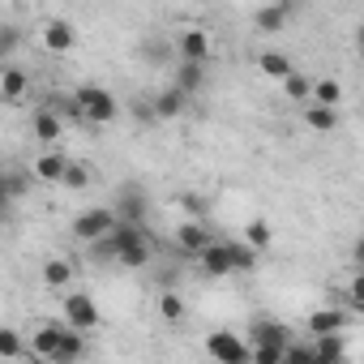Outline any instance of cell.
<instances>
[{
	"label": "cell",
	"instance_id": "32",
	"mask_svg": "<svg viewBox=\"0 0 364 364\" xmlns=\"http://www.w3.org/2000/svg\"><path fill=\"white\" fill-rule=\"evenodd\" d=\"M347 304L355 313H364V270H355V279L347 283Z\"/></svg>",
	"mask_w": 364,
	"mask_h": 364
},
{
	"label": "cell",
	"instance_id": "23",
	"mask_svg": "<svg viewBox=\"0 0 364 364\" xmlns=\"http://www.w3.org/2000/svg\"><path fill=\"white\" fill-rule=\"evenodd\" d=\"M86 330H65V338H60V351H56V364H73V360H82L86 355V338H82Z\"/></svg>",
	"mask_w": 364,
	"mask_h": 364
},
{
	"label": "cell",
	"instance_id": "7",
	"mask_svg": "<svg viewBox=\"0 0 364 364\" xmlns=\"http://www.w3.org/2000/svg\"><path fill=\"white\" fill-rule=\"evenodd\" d=\"M43 48H48V52H56V56L73 52V48H77V26H73V22H65V18L43 22Z\"/></svg>",
	"mask_w": 364,
	"mask_h": 364
},
{
	"label": "cell",
	"instance_id": "24",
	"mask_svg": "<svg viewBox=\"0 0 364 364\" xmlns=\"http://www.w3.org/2000/svg\"><path fill=\"white\" fill-rule=\"evenodd\" d=\"M343 330H334V334H313V355L317 360H343Z\"/></svg>",
	"mask_w": 364,
	"mask_h": 364
},
{
	"label": "cell",
	"instance_id": "28",
	"mask_svg": "<svg viewBox=\"0 0 364 364\" xmlns=\"http://www.w3.org/2000/svg\"><path fill=\"white\" fill-rule=\"evenodd\" d=\"M159 317L163 321H180V317H185V300H180L176 291H163L159 296Z\"/></svg>",
	"mask_w": 364,
	"mask_h": 364
},
{
	"label": "cell",
	"instance_id": "11",
	"mask_svg": "<svg viewBox=\"0 0 364 364\" xmlns=\"http://www.w3.org/2000/svg\"><path fill=\"white\" fill-rule=\"evenodd\" d=\"M69 154H60V150H43L39 159H35V180H43V185H60L65 180V171H69Z\"/></svg>",
	"mask_w": 364,
	"mask_h": 364
},
{
	"label": "cell",
	"instance_id": "8",
	"mask_svg": "<svg viewBox=\"0 0 364 364\" xmlns=\"http://www.w3.org/2000/svg\"><path fill=\"white\" fill-rule=\"evenodd\" d=\"M198 262H202V270H206L210 279H223V274L236 270V262H232V245H228V240H210V245L198 253Z\"/></svg>",
	"mask_w": 364,
	"mask_h": 364
},
{
	"label": "cell",
	"instance_id": "5",
	"mask_svg": "<svg viewBox=\"0 0 364 364\" xmlns=\"http://www.w3.org/2000/svg\"><path fill=\"white\" fill-rule=\"evenodd\" d=\"M65 321H69L73 330H95V326L103 321V313H99V304H95L86 291H69V296H65Z\"/></svg>",
	"mask_w": 364,
	"mask_h": 364
},
{
	"label": "cell",
	"instance_id": "10",
	"mask_svg": "<svg viewBox=\"0 0 364 364\" xmlns=\"http://www.w3.org/2000/svg\"><path fill=\"white\" fill-rule=\"evenodd\" d=\"M249 338H253V347H287V343H291V330H287L283 321L262 317V321L249 326Z\"/></svg>",
	"mask_w": 364,
	"mask_h": 364
},
{
	"label": "cell",
	"instance_id": "40",
	"mask_svg": "<svg viewBox=\"0 0 364 364\" xmlns=\"http://www.w3.org/2000/svg\"><path fill=\"white\" fill-rule=\"evenodd\" d=\"M355 56H360V60H364V22H360V26H355Z\"/></svg>",
	"mask_w": 364,
	"mask_h": 364
},
{
	"label": "cell",
	"instance_id": "2",
	"mask_svg": "<svg viewBox=\"0 0 364 364\" xmlns=\"http://www.w3.org/2000/svg\"><path fill=\"white\" fill-rule=\"evenodd\" d=\"M77 103H82V112H86V124H112L116 120V95L112 90H103V86H95V82H82L77 90Z\"/></svg>",
	"mask_w": 364,
	"mask_h": 364
},
{
	"label": "cell",
	"instance_id": "9",
	"mask_svg": "<svg viewBox=\"0 0 364 364\" xmlns=\"http://www.w3.org/2000/svg\"><path fill=\"white\" fill-rule=\"evenodd\" d=\"M116 215H120L124 223H146V219H150V202H146V193L133 189V185H124L120 198H116Z\"/></svg>",
	"mask_w": 364,
	"mask_h": 364
},
{
	"label": "cell",
	"instance_id": "19",
	"mask_svg": "<svg viewBox=\"0 0 364 364\" xmlns=\"http://www.w3.org/2000/svg\"><path fill=\"white\" fill-rule=\"evenodd\" d=\"M334 330H347V313L343 309H313L309 313V338L313 334H334Z\"/></svg>",
	"mask_w": 364,
	"mask_h": 364
},
{
	"label": "cell",
	"instance_id": "17",
	"mask_svg": "<svg viewBox=\"0 0 364 364\" xmlns=\"http://www.w3.org/2000/svg\"><path fill=\"white\" fill-rule=\"evenodd\" d=\"M171 82H176L180 90L198 95V90L206 86V65H202V60H180V65L171 69Z\"/></svg>",
	"mask_w": 364,
	"mask_h": 364
},
{
	"label": "cell",
	"instance_id": "21",
	"mask_svg": "<svg viewBox=\"0 0 364 364\" xmlns=\"http://www.w3.org/2000/svg\"><path fill=\"white\" fill-rule=\"evenodd\" d=\"M43 283L56 287V291H69V283H73V262H69V257H48V262H43Z\"/></svg>",
	"mask_w": 364,
	"mask_h": 364
},
{
	"label": "cell",
	"instance_id": "34",
	"mask_svg": "<svg viewBox=\"0 0 364 364\" xmlns=\"http://www.w3.org/2000/svg\"><path fill=\"white\" fill-rule=\"evenodd\" d=\"M253 360L257 364H283L287 360V347H253Z\"/></svg>",
	"mask_w": 364,
	"mask_h": 364
},
{
	"label": "cell",
	"instance_id": "16",
	"mask_svg": "<svg viewBox=\"0 0 364 364\" xmlns=\"http://www.w3.org/2000/svg\"><path fill=\"white\" fill-rule=\"evenodd\" d=\"M287 18H291V5H287V0H279V5H262V9L253 14V22H257L262 35H279V31L287 26Z\"/></svg>",
	"mask_w": 364,
	"mask_h": 364
},
{
	"label": "cell",
	"instance_id": "27",
	"mask_svg": "<svg viewBox=\"0 0 364 364\" xmlns=\"http://www.w3.org/2000/svg\"><path fill=\"white\" fill-rule=\"evenodd\" d=\"M245 240H249L253 249H270V245H274V228H270L266 219H253V223L245 228Z\"/></svg>",
	"mask_w": 364,
	"mask_h": 364
},
{
	"label": "cell",
	"instance_id": "6",
	"mask_svg": "<svg viewBox=\"0 0 364 364\" xmlns=\"http://www.w3.org/2000/svg\"><path fill=\"white\" fill-rule=\"evenodd\" d=\"M210 240H215V236H210V228H206V215L176 228V245H180V253H189V257H198Z\"/></svg>",
	"mask_w": 364,
	"mask_h": 364
},
{
	"label": "cell",
	"instance_id": "12",
	"mask_svg": "<svg viewBox=\"0 0 364 364\" xmlns=\"http://www.w3.org/2000/svg\"><path fill=\"white\" fill-rule=\"evenodd\" d=\"M304 124H309L313 133H334V129L343 124V116H338V107L309 99V103H304Z\"/></svg>",
	"mask_w": 364,
	"mask_h": 364
},
{
	"label": "cell",
	"instance_id": "26",
	"mask_svg": "<svg viewBox=\"0 0 364 364\" xmlns=\"http://www.w3.org/2000/svg\"><path fill=\"white\" fill-rule=\"evenodd\" d=\"M283 95L296 99V103H309V99H313V82L300 77V73H287V77H283Z\"/></svg>",
	"mask_w": 364,
	"mask_h": 364
},
{
	"label": "cell",
	"instance_id": "33",
	"mask_svg": "<svg viewBox=\"0 0 364 364\" xmlns=\"http://www.w3.org/2000/svg\"><path fill=\"white\" fill-rule=\"evenodd\" d=\"M5 198H9V202L26 198V176H22V171H5Z\"/></svg>",
	"mask_w": 364,
	"mask_h": 364
},
{
	"label": "cell",
	"instance_id": "37",
	"mask_svg": "<svg viewBox=\"0 0 364 364\" xmlns=\"http://www.w3.org/2000/svg\"><path fill=\"white\" fill-rule=\"evenodd\" d=\"M18 52V26H5L0 31V56H14Z\"/></svg>",
	"mask_w": 364,
	"mask_h": 364
},
{
	"label": "cell",
	"instance_id": "31",
	"mask_svg": "<svg viewBox=\"0 0 364 364\" xmlns=\"http://www.w3.org/2000/svg\"><path fill=\"white\" fill-rule=\"evenodd\" d=\"M18 355H22L18 330H0V360H18Z\"/></svg>",
	"mask_w": 364,
	"mask_h": 364
},
{
	"label": "cell",
	"instance_id": "38",
	"mask_svg": "<svg viewBox=\"0 0 364 364\" xmlns=\"http://www.w3.org/2000/svg\"><path fill=\"white\" fill-rule=\"evenodd\" d=\"M185 206H189V210H193V215H206V202H202V198H198V193H185Z\"/></svg>",
	"mask_w": 364,
	"mask_h": 364
},
{
	"label": "cell",
	"instance_id": "18",
	"mask_svg": "<svg viewBox=\"0 0 364 364\" xmlns=\"http://www.w3.org/2000/svg\"><path fill=\"white\" fill-rule=\"evenodd\" d=\"M176 52H180V60H210V39H206V31H185L176 39Z\"/></svg>",
	"mask_w": 364,
	"mask_h": 364
},
{
	"label": "cell",
	"instance_id": "39",
	"mask_svg": "<svg viewBox=\"0 0 364 364\" xmlns=\"http://www.w3.org/2000/svg\"><path fill=\"white\" fill-rule=\"evenodd\" d=\"M351 262H355V270H364V236L355 240V249H351Z\"/></svg>",
	"mask_w": 364,
	"mask_h": 364
},
{
	"label": "cell",
	"instance_id": "29",
	"mask_svg": "<svg viewBox=\"0 0 364 364\" xmlns=\"http://www.w3.org/2000/svg\"><path fill=\"white\" fill-rule=\"evenodd\" d=\"M60 185H65L69 193H82V189L90 185V171H86L82 163H69V171H65V180H60Z\"/></svg>",
	"mask_w": 364,
	"mask_h": 364
},
{
	"label": "cell",
	"instance_id": "30",
	"mask_svg": "<svg viewBox=\"0 0 364 364\" xmlns=\"http://www.w3.org/2000/svg\"><path fill=\"white\" fill-rule=\"evenodd\" d=\"M257 253H262V249H253L249 240H245V245H232V262H236V270H253V266H257Z\"/></svg>",
	"mask_w": 364,
	"mask_h": 364
},
{
	"label": "cell",
	"instance_id": "1",
	"mask_svg": "<svg viewBox=\"0 0 364 364\" xmlns=\"http://www.w3.org/2000/svg\"><path fill=\"white\" fill-rule=\"evenodd\" d=\"M112 232H116V245H120V262H116V266L141 270V266H150V262H154V245H150L146 223H124V219H120Z\"/></svg>",
	"mask_w": 364,
	"mask_h": 364
},
{
	"label": "cell",
	"instance_id": "3",
	"mask_svg": "<svg viewBox=\"0 0 364 364\" xmlns=\"http://www.w3.org/2000/svg\"><path fill=\"white\" fill-rule=\"evenodd\" d=\"M116 223H120L116 206H90V210H82V215L73 219V236H77L82 245H90V240L107 236V232H112Z\"/></svg>",
	"mask_w": 364,
	"mask_h": 364
},
{
	"label": "cell",
	"instance_id": "15",
	"mask_svg": "<svg viewBox=\"0 0 364 364\" xmlns=\"http://www.w3.org/2000/svg\"><path fill=\"white\" fill-rule=\"evenodd\" d=\"M65 330H69V321H65V326H56V321L39 326V330H35V343H31V351H35V355H43V360H56V351H60V338H65Z\"/></svg>",
	"mask_w": 364,
	"mask_h": 364
},
{
	"label": "cell",
	"instance_id": "36",
	"mask_svg": "<svg viewBox=\"0 0 364 364\" xmlns=\"http://www.w3.org/2000/svg\"><path fill=\"white\" fill-rule=\"evenodd\" d=\"M133 120H137V124H146V129H150V124H159V112H154V99H150V103H133Z\"/></svg>",
	"mask_w": 364,
	"mask_h": 364
},
{
	"label": "cell",
	"instance_id": "13",
	"mask_svg": "<svg viewBox=\"0 0 364 364\" xmlns=\"http://www.w3.org/2000/svg\"><path fill=\"white\" fill-rule=\"evenodd\" d=\"M31 129H35V141L52 146V141H60V133H65V116H60L56 107H39L35 120H31Z\"/></svg>",
	"mask_w": 364,
	"mask_h": 364
},
{
	"label": "cell",
	"instance_id": "25",
	"mask_svg": "<svg viewBox=\"0 0 364 364\" xmlns=\"http://www.w3.org/2000/svg\"><path fill=\"white\" fill-rule=\"evenodd\" d=\"M313 99H317V103H330V107H343V82L317 77V82H313Z\"/></svg>",
	"mask_w": 364,
	"mask_h": 364
},
{
	"label": "cell",
	"instance_id": "4",
	"mask_svg": "<svg viewBox=\"0 0 364 364\" xmlns=\"http://www.w3.org/2000/svg\"><path fill=\"white\" fill-rule=\"evenodd\" d=\"M206 355L219 360V364H245V360H253V347L240 334H232V330H215L206 338Z\"/></svg>",
	"mask_w": 364,
	"mask_h": 364
},
{
	"label": "cell",
	"instance_id": "35",
	"mask_svg": "<svg viewBox=\"0 0 364 364\" xmlns=\"http://www.w3.org/2000/svg\"><path fill=\"white\" fill-rule=\"evenodd\" d=\"M287 360L291 364H313L317 355H313V343H287Z\"/></svg>",
	"mask_w": 364,
	"mask_h": 364
},
{
	"label": "cell",
	"instance_id": "22",
	"mask_svg": "<svg viewBox=\"0 0 364 364\" xmlns=\"http://www.w3.org/2000/svg\"><path fill=\"white\" fill-rule=\"evenodd\" d=\"M257 69H262L266 77H274V82H283L287 73H296V69H291V56H287V52H274V48L257 56Z\"/></svg>",
	"mask_w": 364,
	"mask_h": 364
},
{
	"label": "cell",
	"instance_id": "14",
	"mask_svg": "<svg viewBox=\"0 0 364 364\" xmlns=\"http://www.w3.org/2000/svg\"><path fill=\"white\" fill-rule=\"evenodd\" d=\"M185 107H189V90H180L176 82L163 86V90H154V112H159V120H176Z\"/></svg>",
	"mask_w": 364,
	"mask_h": 364
},
{
	"label": "cell",
	"instance_id": "20",
	"mask_svg": "<svg viewBox=\"0 0 364 364\" xmlns=\"http://www.w3.org/2000/svg\"><path fill=\"white\" fill-rule=\"evenodd\" d=\"M26 90H31V73L22 65H5V73H0V95H5L9 103H18Z\"/></svg>",
	"mask_w": 364,
	"mask_h": 364
}]
</instances>
